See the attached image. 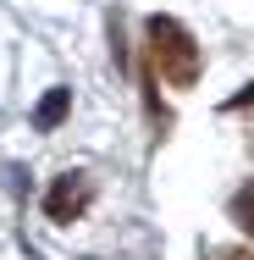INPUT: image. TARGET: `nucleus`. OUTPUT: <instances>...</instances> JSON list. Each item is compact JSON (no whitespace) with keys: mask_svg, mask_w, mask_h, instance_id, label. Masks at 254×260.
<instances>
[{"mask_svg":"<svg viewBox=\"0 0 254 260\" xmlns=\"http://www.w3.org/2000/svg\"><path fill=\"white\" fill-rule=\"evenodd\" d=\"M221 111H254V83H243V89H238L232 100L221 105Z\"/></svg>","mask_w":254,"mask_h":260,"instance_id":"39448f33","label":"nucleus"},{"mask_svg":"<svg viewBox=\"0 0 254 260\" xmlns=\"http://www.w3.org/2000/svg\"><path fill=\"white\" fill-rule=\"evenodd\" d=\"M89 205H94V177H89V172H61L50 183V194H45V216L61 221V227L78 221Z\"/></svg>","mask_w":254,"mask_h":260,"instance_id":"f03ea898","label":"nucleus"},{"mask_svg":"<svg viewBox=\"0 0 254 260\" xmlns=\"http://www.w3.org/2000/svg\"><path fill=\"white\" fill-rule=\"evenodd\" d=\"M144 39H150V45H144V61L155 67V78H166L171 89H194V83H199L204 50L177 17H150V22H144Z\"/></svg>","mask_w":254,"mask_h":260,"instance_id":"f257e3e1","label":"nucleus"},{"mask_svg":"<svg viewBox=\"0 0 254 260\" xmlns=\"http://www.w3.org/2000/svg\"><path fill=\"white\" fill-rule=\"evenodd\" d=\"M66 111H72V89H50L45 100L33 105V133H55L66 122Z\"/></svg>","mask_w":254,"mask_h":260,"instance_id":"7ed1b4c3","label":"nucleus"},{"mask_svg":"<svg viewBox=\"0 0 254 260\" xmlns=\"http://www.w3.org/2000/svg\"><path fill=\"white\" fill-rule=\"evenodd\" d=\"M232 221H238V227H243V233L254 238V183L232 194Z\"/></svg>","mask_w":254,"mask_h":260,"instance_id":"20e7f679","label":"nucleus"}]
</instances>
